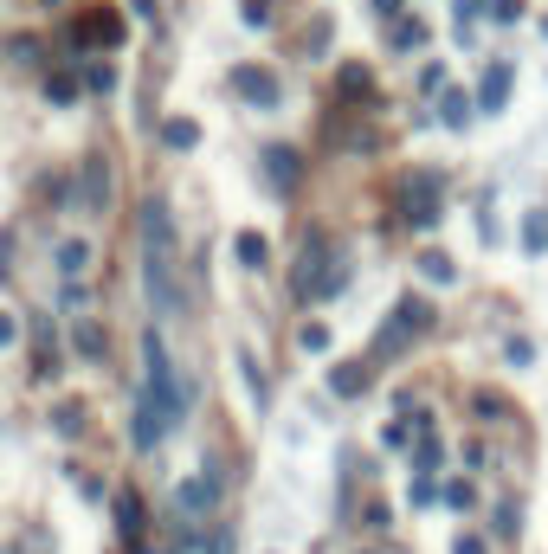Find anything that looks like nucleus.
Masks as SVG:
<instances>
[{"mask_svg": "<svg viewBox=\"0 0 548 554\" xmlns=\"http://www.w3.org/2000/svg\"><path fill=\"white\" fill-rule=\"evenodd\" d=\"M143 284H149L155 316H181V291H174V213H168L162 193L143 200Z\"/></svg>", "mask_w": 548, "mask_h": 554, "instance_id": "f257e3e1", "label": "nucleus"}, {"mask_svg": "<svg viewBox=\"0 0 548 554\" xmlns=\"http://www.w3.org/2000/svg\"><path fill=\"white\" fill-rule=\"evenodd\" d=\"M143 387H149V400L162 406V420L168 426H181V412H187V381L174 374V355H168V341H162V329H143Z\"/></svg>", "mask_w": 548, "mask_h": 554, "instance_id": "f03ea898", "label": "nucleus"}, {"mask_svg": "<svg viewBox=\"0 0 548 554\" xmlns=\"http://www.w3.org/2000/svg\"><path fill=\"white\" fill-rule=\"evenodd\" d=\"M426 329H433V303H426V297H400L394 316H387V329L374 335V361H394L406 341H420Z\"/></svg>", "mask_w": 548, "mask_h": 554, "instance_id": "7ed1b4c3", "label": "nucleus"}, {"mask_svg": "<svg viewBox=\"0 0 548 554\" xmlns=\"http://www.w3.org/2000/svg\"><path fill=\"white\" fill-rule=\"evenodd\" d=\"M445 181L433 174V168H406L400 174V220H413V226H433L439 213H445Z\"/></svg>", "mask_w": 548, "mask_h": 554, "instance_id": "20e7f679", "label": "nucleus"}, {"mask_svg": "<svg viewBox=\"0 0 548 554\" xmlns=\"http://www.w3.org/2000/svg\"><path fill=\"white\" fill-rule=\"evenodd\" d=\"M226 84H233V97H245L252 110H278L284 104V84H278V72H271V64H233L226 72Z\"/></svg>", "mask_w": 548, "mask_h": 554, "instance_id": "39448f33", "label": "nucleus"}, {"mask_svg": "<svg viewBox=\"0 0 548 554\" xmlns=\"http://www.w3.org/2000/svg\"><path fill=\"white\" fill-rule=\"evenodd\" d=\"M78 200H85V213H97V220L116 206V174H110V155L104 149H91L78 162Z\"/></svg>", "mask_w": 548, "mask_h": 554, "instance_id": "423d86ee", "label": "nucleus"}, {"mask_svg": "<svg viewBox=\"0 0 548 554\" xmlns=\"http://www.w3.org/2000/svg\"><path fill=\"white\" fill-rule=\"evenodd\" d=\"M214 503H220V477H214V470H194V477L174 483V509H181V516L200 522V516H214Z\"/></svg>", "mask_w": 548, "mask_h": 554, "instance_id": "0eeeda50", "label": "nucleus"}, {"mask_svg": "<svg viewBox=\"0 0 548 554\" xmlns=\"http://www.w3.org/2000/svg\"><path fill=\"white\" fill-rule=\"evenodd\" d=\"M323 264H329V245H323V232H310L297 252V297H323V284H329Z\"/></svg>", "mask_w": 548, "mask_h": 554, "instance_id": "6e6552de", "label": "nucleus"}, {"mask_svg": "<svg viewBox=\"0 0 548 554\" xmlns=\"http://www.w3.org/2000/svg\"><path fill=\"white\" fill-rule=\"evenodd\" d=\"M129 432H135V445H162V432H168V420H162V406L149 400V387H135V406H129Z\"/></svg>", "mask_w": 548, "mask_h": 554, "instance_id": "1a4fd4ad", "label": "nucleus"}, {"mask_svg": "<svg viewBox=\"0 0 548 554\" xmlns=\"http://www.w3.org/2000/svg\"><path fill=\"white\" fill-rule=\"evenodd\" d=\"M297 174H304V162H297V149H291V143H264V181H271V187L291 193V187H297Z\"/></svg>", "mask_w": 548, "mask_h": 554, "instance_id": "9d476101", "label": "nucleus"}, {"mask_svg": "<svg viewBox=\"0 0 548 554\" xmlns=\"http://www.w3.org/2000/svg\"><path fill=\"white\" fill-rule=\"evenodd\" d=\"M72 349H78L85 361H104V355H110V329L91 322V316H78V322H72Z\"/></svg>", "mask_w": 548, "mask_h": 554, "instance_id": "9b49d317", "label": "nucleus"}, {"mask_svg": "<svg viewBox=\"0 0 548 554\" xmlns=\"http://www.w3.org/2000/svg\"><path fill=\"white\" fill-rule=\"evenodd\" d=\"M503 104H510V64L497 58L491 72H484V84H477V110H491V116H497Z\"/></svg>", "mask_w": 548, "mask_h": 554, "instance_id": "f8f14e48", "label": "nucleus"}, {"mask_svg": "<svg viewBox=\"0 0 548 554\" xmlns=\"http://www.w3.org/2000/svg\"><path fill=\"white\" fill-rule=\"evenodd\" d=\"M368 381H374V361H342V368L329 374V393L355 400V393H368Z\"/></svg>", "mask_w": 548, "mask_h": 554, "instance_id": "ddd939ff", "label": "nucleus"}, {"mask_svg": "<svg viewBox=\"0 0 548 554\" xmlns=\"http://www.w3.org/2000/svg\"><path fill=\"white\" fill-rule=\"evenodd\" d=\"M110 509H116V529H123L129 541H135V535L149 529V509H143V497H135V490H123V497H116Z\"/></svg>", "mask_w": 548, "mask_h": 554, "instance_id": "4468645a", "label": "nucleus"}, {"mask_svg": "<svg viewBox=\"0 0 548 554\" xmlns=\"http://www.w3.org/2000/svg\"><path fill=\"white\" fill-rule=\"evenodd\" d=\"M85 271H91V245L85 239H65L58 245V277H65V284H78Z\"/></svg>", "mask_w": 548, "mask_h": 554, "instance_id": "2eb2a0df", "label": "nucleus"}, {"mask_svg": "<svg viewBox=\"0 0 548 554\" xmlns=\"http://www.w3.org/2000/svg\"><path fill=\"white\" fill-rule=\"evenodd\" d=\"M335 84L349 91V104H368V91H374V78H368V64H335Z\"/></svg>", "mask_w": 548, "mask_h": 554, "instance_id": "dca6fc26", "label": "nucleus"}, {"mask_svg": "<svg viewBox=\"0 0 548 554\" xmlns=\"http://www.w3.org/2000/svg\"><path fill=\"white\" fill-rule=\"evenodd\" d=\"M523 252H529V258L548 252V213H542V206H529V213H523Z\"/></svg>", "mask_w": 548, "mask_h": 554, "instance_id": "f3484780", "label": "nucleus"}, {"mask_svg": "<svg viewBox=\"0 0 548 554\" xmlns=\"http://www.w3.org/2000/svg\"><path fill=\"white\" fill-rule=\"evenodd\" d=\"M233 252H239V264H245V271H264V258H271L264 232H239V239H233Z\"/></svg>", "mask_w": 548, "mask_h": 554, "instance_id": "a211bd4d", "label": "nucleus"}, {"mask_svg": "<svg viewBox=\"0 0 548 554\" xmlns=\"http://www.w3.org/2000/svg\"><path fill=\"white\" fill-rule=\"evenodd\" d=\"M162 143H168V149H194V143H200V123H194V116H168V123H162Z\"/></svg>", "mask_w": 548, "mask_h": 554, "instance_id": "6ab92c4d", "label": "nucleus"}, {"mask_svg": "<svg viewBox=\"0 0 548 554\" xmlns=\"http://www.w3.org/2000/svg\"><path fill=\"white\" fill-rule=\"evenodd\" d=\"M420 277H426V284H458V264L445 252H420Z\"/></svg>", "mask_w": 548, "mask_h": 554, "instance_id": "aec40b11", "label": "nucleus"}, {"mask_svg": "<svg viewBox=\"0 0 548 554\" xmlns=\"http://www.w3.org/2000/svg\"><path fill=\"white\" fill-rule=\"evenodd\" d=\"M426 45V26L420 20H394V52H420Z\"/></svg>", "mask_w": 548, "mask_h": 554, "instance_id": "412c9836", "label": "nucleus"}, {"mask_svg": "<svg viewBox=\"0 0 548 554\" xmlns=\"http://www.w3.org/2000/svg\"><path fill=\"white\" fill-rule=\"evenodd\" d=\"M45 97H52V104H78V78H72V72H52V78H45Z\"/></svg>", "mask_w": 548, "mask_h": 554, "instance_id": "4be33fe9", "label": "nucleus"}, {"mask_svg": "<svg viewBox=\"0 0 548 554\" xmlns=\"http://www.w3.org/2000/svg\"><path fill=\"white\" fill-rule=\"evenodd\" d=\"M439 116H445L452 129H464V123H471V104H464V91H445V104H439Z\"/></svg>", "mask_w": 548, "mask_h": 554, "instance_id": "5701e85b", "label": "nucleus"}, {"mask_svg": "<svg viewBox=\"0 0 548 554\" xmlns=\"http://www.w3.org/2000/svg\"><path fill=\"white\" fill-rule=\"evenodd\" d=\"M85 303H91V297H85V284H65V291H58V310L72 316V322L85 316Z\"/></svg>", "mask_w": 548, "mask_h": 554, "instance_id": "b1692460", "label": "nucleus"}, {"mask_svg": "<svg viewBox=\"0 0 548 554\" xmlns=\"http://www.w3.org/2000/svg\"><path fill=\"white\" fill-rule=\"evenodd\" d=\"M439 497H445L452 509H471V483H464V477H445V483H439Z\"/></svg>", "mask_w": 548, "mask_h": 554, "instance_id": "393cba45", "label": "nucleus"}, {"mask_svg": "<svg viewBox=\"0 0 548 554\" xmlns=\"http://www.w3.org/2000/svg\"><path fill=\"white\" fill-rule=\"evenodd\" d=\"M297 341H304L310 355H323V349H329V329H323V322H304V329H297Z\"/></svg>", "mask_w": 548, "mask_h": 554, "instance_id": "a878e982", "label": "nucleus"}, {"mask_svg": "<svg viewBox=\"0 0 548 554\" xmlns=\"http://www.w3.org/2000/svg\"><path fill=\"white\" fill-rule=\"evenodd\" d=\"M52 426L72 439V432H85V412H78V406H58V412H52Z\"/></svg>", "mask_w": 548, "mask_h": 554, "instance_id": "bb28decb", "label": "nucleus"}, {"mask_svg": "<svg viewBox=\"0 0 548 554\" xmlns=\"http://www.w3.org/2000/svg\"><path fill=\"white\" fill-rule=\"evenodd\" d=\"M491 20H497V26H510V20H523V0H491Z\"/></svg>", "mask_w": 548, "mask_h": 554, "instance_id": "cd10ccee", "label": "nucleus"}, {"mask_svg": "<svg viewBox=\"0 0 548 554\" xmlns=\"http://www.w3.org/2000/svg\"><path fill=\"white\" fill-rule=\"evenodd\" d=\"M207 554H239V535H233V529H214V541H207Z\"/></svg>", "mask_w": 548, "mask_h": 554, "instance_id": "c85d7f7f", "label": "nucleus"}, {"mask_svg": "<svg viewBox=\"0 0 548 554\" xmlns=\"http://www.w3.org/2000/svg\"><path fill=\"white\" fill-rule=\"evenodd\" d=\"M85 84H91V91H110V84H116V72H110V64H91Z\"/></svg>", "mask_w": 548, "mask_h": 554, "instance_id": "c756f323", "label": "nucleus"}, {"mask_svg": "<svg viewBox=\"0 0 548 554\" xmlns=\"http://www.w3.org/2000/svg\"><path fill=\"white\" fill-rule=\"evenodd\" d=\"M503 355H510V368H529V361H535V349H529V341H523V335L510 341V349H503Z\"/></svg>", "mask_w": 548, "mask_h": 554, "instance_id": "7c9ffc66", "label": "nucleus"}, {"mask_svg": "<svg viewBox=\"0 0 548 554\" xmlns=\"http://www.w3.org/2000/svg\"><path fill=\"white\" fill-rule=\"evenodd\" d=\"M413 464H420V477H433V470H439V445H433V439H426V445H420V458H413Z\"/></svg>", "mask_w": 548, "mask_h": 554, "instance_id": "2f4dec72", "label": "nucleus"}, {"mask_svg": "<svg viewBox=\"0 0 548 554\" xmlns=\"http://www.w3.org/2000/svg\"><path fill=\"white\" fill-rule=\"evenodd\" d=\"M452 554H484V541H477V535H458V541H452Z\"/></svg>", "mask_w": 548, "mask_h": 554, "instance_id": "473e14b6", "label": "nucleus"}, {"mask_svg": "<svg viewBox=\"0 0 548 554\" xmlns=\"http://www.w3.org/2000/svg\"><path fill=\"white\" fill-rule=\"evenodd\" d=\"M484 7H491V0H458V20H477Z\"/></svg>", "mask_w": 548, "mask_h": 554, "instance_id": "72a5a7b5", "label": "nucleus"}, {"mask_svg": "<svg viewBox=\"0 0 548 554\" xmlns=\"http://www.w3.org/2000/svg\"><path fill=\"white\" fill-rule=\"evenodd\" d=\"M374 14L381 20H400V0H374Z\"/></svg>", "mask_w": 548, "mask_h": 554, "instance_id": "f704fd0d", "label": "nucleus"}, {"mask_svg": "<svg viewBox=\"0 0 548 554\" xmlns=\"http://www.w3.org/2000/svg\"><path fill=\"white\" fill-rule=\"evenodd\" d=\"M14 335H20V329H14L7 316H0V349H7V341H14Z\"/></svg>", "mask_w": 548, "mask_h": 554, "instance_id": "c9c22d12", "label": "nucleus"}, {"mask_svg": "<svg viewBox=\"0 0 548 554\" xmlns=\"http://www.w3.org/2000/svg\"><path fill=\"white\" fill-rule=\"evenodd\" d=\"M368 554H374V548H368Z\"/></svg>", "mask_w": 548, "mask_h": 554, "instance_id": "e433bc0d", "label": "nucleus"}]
</instances>
